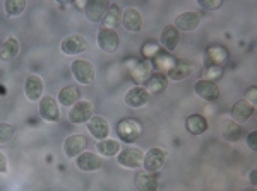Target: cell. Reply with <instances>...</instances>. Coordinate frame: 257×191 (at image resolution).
<instances>
[{
	"label": "cell",
	"instance_id": "obj_1",
	"mask_svg": "<svg viewBox=\"0 0 257 191\" xmlns=\"http://www.w3.org/2000/svg\"><path fill=\"white\" fill-rule=\"evenodd\" d=\"M117 134L125 144H134L136 140H139L141 134H143V126H141L138 120L127 118L117 124Z\"/></svg>",
	"mask_w": 257,
	"mask_h": 191
},
{
	"label": "cell",
	"instance_id": "obj_2",
	"mask_svg": "<svg viewBox=\"0 0 257 191\" xmlns=\"http://www.w3.org/2000/svg\"><path fill=\"white\" fill-rule=\"evenodd\" d=\"M167 157H168V154H167V150H163V148H160V147L149 148V150L144 154V159H143L144 171L156 174L165 166Z\"/></svg>",
	"mask_w": 257,
	"mask_h": 191
},
{
	"label": "cell",
	"instance_id": "obj_3",
	"mask_svg": "<svg viewBox=\"0 0 257 191\" xmlns=\"http://www.w3.org/2000/svg\"><path fill=\"white\" fill-rule=\"evenodd\" d=\"M70 70H72V76L76 77V80L84 86L93 84L94 77H96L93 64L88 60H74L72 65H70Z\"/></svg>",
	"mask_w": 257,
	"mask_h": 191
},
{
	"label": "cell",
	"instance_id": "obj_4",
	"mask_svg": "<svg viewBox=\"0 0 257 191\" xmlns=\"http://www.w3.org/2000/svg\"><path fill=\"white\" fill-rule=\"evenodd\" d=\"M143 159H144V152L141 150L138 147H128V148H123L117 154V162L118 166L122 168H127V169H136L143 164Z\"/></svg>",
	"mask_w": 257,
	"mask_h": 191
},
{
	"label": "cell",
	"instance_id": "obj_5",
	"mask_svg": "<svg viewBox=\"0 0 257 191\" xmlns=\"http://www.w3.org/2000/svg\"><path fill=\"white\" fill-rule=\"evenodd\" d=\"M94 116V104L89 101H77L69 111V120L76 124L89 122Z\"/></svg>",
	"mask_w": 257,
	"mask_h": 191
},
{
	"label": "cell",
	"instance_id": "obj_6",
	"mask_svg": "<svg viewBox=\"0 0 257 191\" xmlns=\"http://www.w3.org/2000/svg\"><path fill=\"white\" fill-rule=\"evenodd\" d=\"M228 50L223 44H211L204 53V67H221L228 60Z\"/></svg>",
	"mask_w": 257,
	"mask_h": 191
},
{
	"label": "cell",
	"instance_id": "obj_7",
	"mask_svg": "<svg viewBox=\"0 0 257 191\" xmlns=\"http://www.w3.org/2000/svg\"><path fill=\"white\" fill-rule=\"evenodd\" d=\"M40 114L45 122L55 123L60 118V110H59V102L53 96H45L40 101Z\"/></svg>",
	"mask_w": 257,
	"mask_h": 191
},
{
	"label": "cell",
	"instance_id": "obj_8",
	"mask_svg": "<svg viewBox=\"0 0 257 191\" xmlns=\"http://www.w3.org/2000/svg\"><path fill=\"white\" fill-rule=\"evenodd\" d=\"M86 48H88V41L81 34H70L60 44L62 53L65 55H81L86 52Z\"/></svg>",
	"mask_w": 257,
	"mask_h": 191
},
{
	"label": "cell",
	"instance_id": "obj_9",
	"mask_svg": "<svg viewBox=\"0 0 257 191\" xmlns=\"http://www.w3.org/2000/svg\"><path fill=\"white\" fill-rule=\"evenodd\" d=\"M98 46L105 53H115L118 50V34L115 29L101 28L98 31Z\"/></svg>",
	"mask_w": 257,
	"mask_h": 191
},
{
	"label": "cell",
	"instance_id": "obj_10",
	"mask_svg": "<svg viewBox=\"0 0 257 191\" xmlns=\"http://www.w3.org/2000/svg\"><path fill=\"white\" fill-rule=\"evenodd\" d=\"M108 7L110 2H105V0H91V2L84 4L86 18H88L89 22H101L106 10H108Z\"/></svg>",
	"mask_w": 257,
	"mask_h": 191
},
{
	"label": "cell",
	"instance_id": "obj_11",
	"mask_svg": "<svg viewBox=\"0 0 257 191\" xmlns=\"http://www.w3.org/2000/svg\"><path fill=\"white\" fill-rule=\"evenodd\" d=\"M194 92H196L199 98L204 99V101H216L219 98V87L216 82L206 80V78H199L194 86Z\"/></svg>",
	"mask_w": 257,
	"mask_h": 191
},
{
	"label": "cell",
	"instance_id": "obj_12",
	"mask_svg": "<svg viewBox=\"0 0 257 191\" xmlns=\"http://www.w3.org/2000/svg\"><path fill=\"white\" fill-rule=\"evenodd\" d=\"M149 99H151V96L148 94V90L143 86H136L127 90L123 101H125V104L128 108H143L148 104Z\"/></svg>",
	"mask_w": 257,
	"mask_h": 191
},
{
	"label": "cell",
	"instance_id": "obj_13",
	"mask_svg": "<svg viewBox=\"0 0 257 191\" xmlns=\"http://www.w3.org/2000/svg\"><path fill=\"white\" fill-rule=\"evenodd\" d=\"M194 70H196V65L192 62L185 60V58H178V60H175V64H173V67L170 68L168 78H172V80H184Z\"/></svg>",
	"mask_w": 257,
	"mask_h": 191
},
{
	"label": "cell",
	"instance_id": "obj_14",
	"mask_svg": "<svg viewBox=\"0 0 257 191\" xmlns=\"http://www.w3.org/2000/svg\"><path fill=\"white\" fill-rule=\"evenodd\" d=\"M43 89H45V84H43V78L40 76H31L26 77V82H24V92H26V98L30 101H40L41 99V94H43Z\"/></svg>",
	"mask_w": 257,
	"mask_h": 191
},
{
	"label": "cell",
	"instance_id": "obj_15",
	"mask_svg": "<svg viewBox=\"0 0 257 191\" xmlns=\"http://www.w3.org/2000/svg\"><path fill=\"white\" fill-rule=\"evenodd\" d=\"M88 147V140L84 135H70L64 142V152L67 157H77L82 152H86Z\"/></svg>",
	"mask_w": 257,
	"mask_h": 191
},
{
	"label": "cell",
	"instance_id": "obj_16",
	"mask_svg": "<svg viewBox=\"0 0 257 191\" xmlns=\"http://www.w3.org/2000/svg\"><path fill=\"white\" fill-rule=\"evenodd\" d=\"M199 24H201V16H199V12L189 10L178 16L173 26L180 32V31H194V29L199 28Z\"/></svg>",
	"mask_w": 257,
	"mask_h": 191
},
{
	"label": "cell",
	"instance_id": "obj_17",
	"mask_svg": "<svg viewBox=\"0 0 257 191\" xmlns=\"http://www.w3.org/2000/svg\"><path fill=\"white\" fill-rule=\"evenodd\" d=\"M76 164H77V168H79L81 171L93 172V171L101 169L103 160H101V157L96 156V154H93V152H82L81 156H77Z\"/></svg>",
	"mask_w": 257,
	"mask_h": 191
},
{
	"label": "cell",
	"instance_id": "obj_18",
	"mask_svg": "<svg viewBox=\"0 0 257 191\" xmlns=\"http://www.w3.org/2000/svg\"><path fill=\"white\" fill-rule=\"evenodd\" d=\"M89 134L98 140H105L110 135V123L103 116H93L88 122Z\"/></svg>",
	"mask_w": 257,
	"mask_h": 191
},
{
	"label": "cell",
	"instance_id": "obj_19",
	"mask_svg": "<svg viewBox=\"0 0 257 191\" xmlns=\"http://www.w3.org/2000/svg\"><path fill=\"white\" fill-rule=\"evenodd\" d=\"M122 22L127 31L138 32L141 31V28H143V16H141V12L138 9L128 7V9L122 12Z\"/></svg>",
	"mask_w": 257,
	"mask_h": 191
},
{
	"label": "cell",
	"instance_id": "obj_20",
	"mask_svg": "<svg viewBox=\"0 0 257 191\" xmlns=\"http://www.w3.org/2000/svg\"><path fill=\"white\" fill-rule=\"evenodd\" d=\"M254 111H255V106L252 104V102H248L247 99H240V101L235 102L233 108H231V116H233L235 122L243 123L252 118Z\"/></svg>",
	"mask_w": 257,
	"mask_h": 191
},
{
	"label": "cell",
	"instance_id": "obj_21",
	"mask_svg": "<svg viewBox=\"0 0 257 191\" xmlns=\"http://www.w3.org/2000/svg\"><path fill=\"white\" fill-rule=\"evenodd\" d=\"M160 43H161V48L167 50V52H173L178 43H180V32L177 31L173 24H170L161 31V36H160Z\"/></svg>",
	"mask_w": 257,
	"mask_h": 191
},
{
	"label": "cell",
	"instance_id": "obj_22",
	"mask_svg": "<svg viewBox=\"0 0 257 191\" xmlns=\"http://www.w3.org/2000/svg\"><path fill=\"white\" fill-rule=\"evenodd\" d=\"M144 89L148 90L149 96H156V94H161L165 89L168 87V78L165 74H153L151 77L148 78L146 82H144Z\"/></svg>",
	"mask_w": 257,
	"mask_h": 191
},
{
	"label": "cell",
	"instance_id": "obj_23",
	"mask_svg": "<svg viewBox=\"0 0 257 191\" xmlns=\"http://www.w3.org/2000/svg\"><path fill=\"white\" fill-rule=\"evenodd\" d=\"M136 186L139 191H158V176L155 172L141 171L136 176Z\"/></svg>",
	"mask_w": 257,
	"mask_h": 191
},
{
	"label": "cell",
	"instance_id": "obj_24",
	"mask_svg": "<svg viewBox=\"0 0 257 191\" xmlns=\"http://www.w3.org/2000/svg\"><path fill=\"white\" fill-rule=\"evenodd\" d=\"M185 128H187L190 135H202L209 128V124L208 120L202 114H190L187 122H185Z\"/></svg>",
	"mask_w": 257,
	"mask_h": 191
},
{
	"label": "cell",
	"instance_id": "obj_25",
	"mask_svg": "<svg viewBox=\"0 0 257 191\" xmlns=\"http://www.w3.org/2000/svg\"><path fill=\"white\" fill-rule=\"evenodd\" d=\"M221 135H223V138L228 140V142H238L243 135V130L235 120H226V122L223 123Z\"/></svg>",
	"mask_w": 257,
	"mask_h": 191
},
{
	"label": "cell",
	"instance_id": "obj_26",
	"mask_svg": "<svg viewBox=\"0 0 257 191\" xmlns=\"http://www.w3.org/2000/svg\"><path fill=\"white\" fill-rule=\"evenodd\" d=\"M77 101H81V94L79 89L76 86H67L64 89H60L59 92V102L62 106H74Z\"/></svg>",
	"mask_w": 257,
	"mask_h": 191
},
{
	"label": "cell",
	"instance_id": "obj_27",
	"mask_svg": "<svg viewBox=\"0 0 257 191\" xmlns=\"http://www.w3.org/2000/svg\"><path fill=\"white\" fill-rule=\"evenodd\" d=\"M103 28L106 29H115L118 26L120 22H122V9L117 6V4H111L108 7V10H106L105 18H103Z\"/></svg>",
	"mask_w": 257,
	"mask_h": 191
},
{
	"label": "cell",
	"instance_id": "obj_28",
	"mask_svg": "<svg viewBox=\"0 0 257 191\" xmlns=\"http://www.w3.org/2000/svg\"><path fill=\"white\" fill-rule=\"evenodd\" d=\"M175 60L177 58H173L170 53H165V50H161V52L156 55L155 58L151 60V65H153V68H156V70H160V74L161 72H170V68L173 67V64H175Z\"/></svg>",
	"mask_w": 257,
	"mask_h": 191
},
{
	"label": "cell",
	"instance_id": "obj_29",
	"mask_svg": "<svg viewBox=\"0 0 257 191\" xmlns=\"http://www.w3.org/2000/svg\"><path fill=\"white\" fill-rule=\"evenodd\" d=\"M153 74V65L149 60H144V62H139L134 68H132V78H134L138 84H144Z\"/></svg>",
	"mask_w": 257,
	"mask_h": 191
},
{
	"label": "cell",
	"instance_id": "obj_30",
	"mask_svg": "<svg viewBox=\"0 0 257 191\" xmlns=\"http://www.w3.org/2000/svg\"><path fill=\"white\" fill-rule=\"evenodd\" d=\"M18 53H19V40L11 36V38H7L2 43V46H0V60L7 62V60H11V58H14Z\"/></svg>",
	"mask_w": 257,
	"mask_h": 191
},
{
	"label": "cell",
	"instance_id": "obj_31",
	"mask_svg": "<svg viewBox=\"0 0 257 191\" xmlns=\"http://www.w3.org/2000/svg\"><path fill=\"white\" fill-rule=\"evenodd\" d=\"M96 150L105 157H113L120 152V142H117V140H111V138L99 140L98 145H96Z\"/></svg>",
	"mask_w": 257,
	"mask_h": 191
},
{
	"label": "cell",
	"instance_id": "obj_32",
	"mask_svg": "<svg viewBox=\"0 0 257 191\" xmlns=\"http://www.w3.org/2000/svg\"><path fill=\"white\" fill-rule=\"evenodd\" d=\"M24 9H26V2L24 0H7L6 2V12L11 18L19 16Z\"/></svg>",
	"mask_w": 257,
	"mask_h": 191
},
{
	"label": "cell",
	"instance_id": "obj_33",
	"mask_svg": "<svg viewBox=\"0 0 257 191\" xmlns=\"http://www.w3.org/2000/svg\"><path fill=\"white\" fill-rule=\"evenodd\" d=\"M161 50H163V48H161L160 44L156 43V41H146V43H144V46H143V50H141V53H143V56L146 58V60L151 62L153 58H155L161 52Z\"/></svg>",
	"mask_w": 257,
	"mask_h": 191
},
{
	"label": "cell",
	"instance_id": "obj_34",
	"mask_svg": "<svg viewBox=\"0 0 257 191\" xmlns=\"http://www.w3.org/2000/svg\"><path fill=\"white\" fill-rule=\"evenodd\" d=\"M14 136V126L9 123L0 122V144L11 142V138Z\"/></svg>",
	"mask_w": 257,
	"mask_h": 191
},
{
	"label": "cell",
	"instance_id": "obj_35",
	"mask_svg": "<svg viewBox=\"0 0 257 191\" xmlns=\"http://www.w3.org/2000/svg\"><path fill=\"white\" fill-rule=\"evenodd\" d=\"M221 76H223L221 67H204V72H202V78L211 82H216Z\"/></svg>",
	"mask_w": 257,
	"mask_h": 191
},
{
	"label": "cell",
	"instance_id": "obj_36",
	"mask_svg": "<svg viewBox=\"0 0 257 191\" xmlns=\"http://www.w3.org/2000/svg\"><path fill=\"white\" fill-rule=\"evenodd\" d=\"M197 2H199V6L206 10H216L223 6L221 0H197Z\"/></svg>",
	"mask_w": 257,
	"mask_h": 191
},
{
	"label": "cell",
	"instance_id": "obj_37",
	"mask_svg": "<svg viewBox=\"0 0 257 191\" xmlns=\"http://www.w3.org/2000/svg\"><path fill=\"white\" fill-rule=\"evenodd\" d=\"M255 138H257V132H250V134L247 135V144H248V147H250L252 150H257Z\"/></svg>",
	"mask_w": 257,
	"mask_h": 191
},
{
	"label": "cell",
	"instance_id": "obj_38",
	"mask_svg": "<svg viewBox=\"0 0 257 191\" xmlns=\"http://www.w3.org/2000/svg\"><path fill=\"white\" fill-rule=\"evenodd\" d=\"M9 171V164H7V157L0 152V174H6Z\"/></svg>",
	"mask_w": 257,
	"mask_h": 191
},
{
	"label": "cell",
	"instance_id": "obj_39",
	"mask_svg": "<svg viewBox=\"0 0 257 191\" xmlns=\"http://www.w3.org/2000/svg\"><path fill=\"white\" fill-rule=\"evenodd\" d=\"M255 94H257V89H255V86H250V87H248V89H247V96H248V99H247V101L248 102H252V104H255Z\"/></svg>",
	"mask_w": 257,
	"mask_h": 191
},
{
	"label": "cell",
	"instance_id": "obj_40",
	"mask_svg": "<svg viewBox=\"0 0 257 191\" xmlns=\"http://www.w3.org/2000/svg\"><path fill=\"white\" fill-rule=\"evenodd\" d=\"M255 174H257V172H255V169H252V171H250V182H252V188H255V181H257V180H255Z\"/></svg>",
	"mask_w": 257,
	"mask_h": 191
},
{
	"label": "cell",
	"instance_id": "obj_41",
	"mask_svg": "<svg viewBox=\"0 0 257 191\" xmlns=\"http://www.w3.org/2000/svg\"><path fill=\"white\" fill-rule=\"evenodd\" d=\"M243 191H257L255 188H247V190H243Z\"/></svg>",
	"mask_w": 257,
	"mask_h": 191
}]
</instances>
